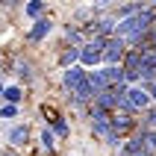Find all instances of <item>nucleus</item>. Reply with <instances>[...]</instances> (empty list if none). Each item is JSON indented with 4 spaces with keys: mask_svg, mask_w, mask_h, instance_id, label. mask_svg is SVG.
<instances>
[{
    "mask_svg": "<svg viewBox=\"0 0 156 156\" xmlns=\"http://www.w3.org/2000/svg\"><path fill=\"white\" fill-rule=\"evenodd\" d=\"M3 74H12L21 86H33L38 80V68H35L33 56H24V53H9L3 59Z\"/></svg>",
    "mask_w": 156,
    "mask_h": 156,
    "instance_id": "2",
    "label": "nucleus"
},
{
    "mask_svg": "<svg viewBox=\"0 0 156 156\" xmlns=\"http://www.w3.org/2000/svg\"><path fill=\"white\" fill-rule=\"evenodd\" d=\"M6 83H9V80H6V74L0 71V94H3V88H6Z\"/></svg>",
    "mask_w": 156,
    "mask_h": 156,
    "instance_id": "28",
    "label": "nucleus"
},
{
    "mask_svg": "<svg viewBox=\"0 0 156 156\" xmlns=\"http://www.w3.org/2000/svg\"><path fill=\"white\" fill-rule=\"evenodd\" d=\"M80 62V47H68V44H59V50L53 53V65L59 71L71 68V65H77Z\"/></svg>",
    "mask_w": 156,
    "mask_h": 156,
    "instance_id": "13",
    "label": "nucleus"
},
{
    "mask_svg": "<svg viewBox=\"0 0 156 156\" xmlns=\"http://www.w3.org/2000/svg\"><path fill=\"white\" fill-rule=\"evenodd\" d=\"M91 18V6H77V12H71V21L74 24H86Z\"/></svg>",
    "mask_w": 156,
    "mask_h": 156,
    "instance_id": "25",
    "label": "nucleus"
},
{
    "mask_svg": "<svg viewBox=\"0 0 156 156\" xmlns=\"http://www.w3.org/2000/svg\"><path fill=\"white\" fill-rule=\"evenodd\" d=\"M3 59H6V56H3V53H0V71H3Z\"/></svg>",
    "mask_w": 156,
    "mask_h": 156,
    "instance_id": "31",
    "label": "nucleus"
},
{
    "mask_svg": "<svg viewBox=\"0 0 156 156\" xmlns=\"http://www.w3.org/2000/svg\"><path fill=\"white\" fill-rule=\"evenodd\" d=\"M144 3H147V6H150V9H156V0H144Z\"/></svg>",
    "mask_w": 156,
    "mask_h": 156,
    "instance_id": "30",
    "label": "nucleus"
},
{
    "mask_svg": "<svg viewBox=\"0 0 156 156\" xmlns=\"http://www.w3.org/2000/svg\"><path fill=\"white\" fill-rule=\"evenodd\" d=\"M88 88H91V91H103V88H109V80H106V71H103V65H100V68H91L88 71Z\"/></svg>",
    "mask_w": 156,
    "mask_h": 156,
    "instance_id": "18",
    "label": "nucleus"
},
{
    "mask_svg": "<svg viewBox=\"0 0 156 156\" xmlns=\"http://www.w3.org/2000/svg\"><path fill=\"white\" fill-rule=\"evenodd\" d=\"M153 12H156V9L144 6L141 12H136V15L121 18L118 27H115V35H121L124 41H127V47H139V50H144V47H147L150 27H153Z\"/></svg>",
    "mask_w": 156,
    "mask_h": 156,
    "instance_id": "1",
    "label": "nucleus"
},
{
    "mask_svg": "<svg viewBox=\"0 0 156 156\" xmlns=\"http://www.w3.org/2000/svg\"><path fill=\"white\" fill-rule=\"evenodd\" d=\"M139 133H141V144H144V150H153V153H156V130H147V127L139 124Z\"/></svg>",
    "mask_w": 156,
    "mask_h": 156,
    "instance_id": "22",
    "label": "nucleus"
},
{
    "mask_svg": "<svg viewBox=\"0 0 156 156\" xmlns=\"http://www.w3.org/2000/svg\"><path fill=\"white\" fill-rule=\"evenodd\" d=\"M124 53H127V41L121 35H106L103 41V65H121Z\"/></svg>",
    "mask_w": 156,
    "mask_h": 156,
    "instance_id": "10",
    "label": "nucleus"
},
{
    "mask_svg": "<svg viewBox=\"0 0 156 156\" xmlns=\"http://www.w3.org/2000/svg\"><path fill=\"white\" fill-rule=\"evenodd\" d=\"M109 124H112V130L115 133H121V136H130L136 127H139V115H133L127 112V109H109Z\"/></svg>",
    "mask_w": 156,
    "mask_h": 156,
    "instance_id": "9",
    "label": "nucleus"
},
{
    "mask_svg": "<svg viewBox=\"0 0 156 156\" xmlns=\"http://www.w3.org/2000/svg\"><path fill=\"white\" fill-rule=\"evenodd\" d=\"M86 127H88V136H91L94 141H100L106 133H112L109 112L100 109V106H88V112H86Z\"/></svg>",
    "mask_w": 156,
    "mask_h": 156,
    "instance_id": "7",
    "label": "nucleus"
},
{
    "mask_svg": "<svg viewBox=\"0 0 156 156\" xmlns=\"http://www.w3.org/2000/svg\"><path fill=\"white\" fill-rule=\"evenodd\" d=\"M86 86H88V68H83L80 62L62 71V77H59V94H62V91H80V88H86Z\"/></svg>",
    "mask_w": 156,
    "mask_h": 156,
    "instance_id": "8",
    "label": "nucleus"
},
{
    "mask_svg": "<svg viewBox=\"0 0 156 156\" xmlns=\"http://www.w3.org/2000/svg\"><path fill=\"white\" fill-rule=\"evenodd\" d=\"M83 41H86V35H83L80 24L65 21V24H62V33H59V44H68V47H83Z\"/></svg>",
    "mask_w": 156,
    "mask_h": 156,
    "instance_id": "12",
    "label": "nucleus"
},
{
    "mask_svg": "<svg viewBox=\"0 0 156 156\" xmlns=\"http://www.w3.org/2000/svg\"><path fill=\"white\" fill-rule=\"evenodd\" d=\"M139 124H141V127H147V130H156V103L139 115Z\"/></svg>",
    "mask_w": 156,
    "mask_h": 156,
    "instance_id": "23",
    "label": "nucleus"
},
{
    "mask_svg": "<svg viewBox=\"0 0 156 156\" xmlns=\"http://www.w3.org/2000/svg\"><path fill=\"white\" fill-rule=\"evenodd\" d=\"M91 106H100V109H106V112H109V109H115V106H118V97H115L112 88H103V91H97V94L91 97Z\"/></svg>",
    "mask_w": 156,
    "mask_h": 156,
    "instance_id": "19",
    "label": "nucleus"
},
{
    "mask_svg": "<svg viewBox=\"0 0 156 156\" xmlns=\"http://www.w3.org/2000/svg\"><path fill=\"white\" fill-rule=\"evenodd\" d=\"M21 15H24L27 24H30V21H38V18L50 15V6H47V0H24V3H21Z\"/></svg>",
    "mask_w": 156,
    "mask_h": 156,
    "instance_id": "14",
    "label": "nucleus"
},
{
    "mask_svg": "<svg viewBox=\"0 0 156 156\" xmlns=\"http://www.w3.org/2000/svg\"><path fill=\"white\" fill-rule=\"evenodd\" d=\"M141 86L147 88V94H150V100L156 103V80H150V83H141Z\"/></svg>",
    "mask_w": 156,
    "mask_h": 156,
    "instance_id": "26",
    "label": "nucleus"
},
{
    "mask_svg": "<svg viewBox=\"0 0 156 156\" xmlns=\"http://www.w3.org/2000/svg\"><path fill=\"white\" fill-rule=\"evenodd\" d=\"M121 0H91V15H103V12H109L112 6H118Z\"/></svg>",
    "mask_w": 156,
    "mask_h": 156,
    "instance_id": "24",
    "label": "nucleus"
},
{
    "mask_svg": "<svg viewBox=\"0 0 156 156\" xmlns=\"http://www.w3.org/2000/svg\"><path fill=\"white\" fill-rule=\"evenodd\" d=\"M150 106H153V100H150L147 88L139 83V86H130V88H127V94L121 97L118 109H127V112H133V115H141L144 109H150Z\"/></svg>",
    "mask_w": 156,
    "mask_h": 156,
    "instance_id": "5",
    "label": "nucleus"
},
{
    "mask_svg": "<svg viewBox=\"0 0 156 156\" xmlns=\"http://www.w3.org/2000/svg\"><path fill=\"white\" fill-rule=\"evenodd\" d=\"M24 0H3V9H18Z\"/></svg>",
    "mask_w": 156,
    "mask_h": 156,
    "instance_id": "27",
    "label": "nucleus"
},
{
    "mask_svg": "<svg viewBox=\"0 0 156 156\" xmlns=\"http://www.w3.org/2000/svg\"><path fill=\"white\" fill-rule=\"evenodd\" d=\"M47 127L53 130V136H56L59 141H68V139H71V118H68L65 112H59L56 118H50Z\"/></svg>",
    "mask_w": 156,
    "mask_h": 156,
    "instance_id": "16",
    "label": "nucleus"
},
{
    "mask_svg": "<svg viewBox=\"0 0 156 156\" xmlns=\"http://www.w3.org/2000/svg\"><path fill=\"white\" fill-rule=\"evenodd\" d=\"M136 156H156V153H153V150H144V147H141V150H139Z\"/></svg>",
    "mask_w": 156,
    "mask_h": 156,
    "instance_id": "29",
    "label": "nucleus"
},
{
    "mask_svg": "<svg viewBox=\"0 0 156 156\" xmlns=\"http://www.w3.org/2000/svg\"><path fill=\"white\" fill-rule=\"evenodd\" d=\"M35 133H33V124L27 121H9L3 127V141H6V147H15V150H27L33 144Z\"/></svg>",
    "mask_w": 156,
    "mask_h": 156,
    "instance_id": "3",
    "label": "nucleus"
},
{
    "mask_svg": "<svg viewBox=\"0 0 156 156\" xmlns=\"http://www.w3.org/2000/svg\"><path fill=\"white\" fill-rule=\"evenodd\" d=\"M24 112V106L18 103H0V121H18Z\"/></svg>",
    "mask_w": 156,
    "mask_h": 156,
    "instance_id": "21",
    "label": "nucleus"
},
{
    "mask_svg": "<svg viewBox=\"0 0 156 156\" xmlns=\"http://www.w3.org/2000/svg\"><path fill=\"white\" fill-rule=\"evenodd\" d=\"M103 41L106 35H94V38H86L83 47H80V65L83 68H100L103 65Z\"/></svg>",
    "mask_w": 156,
    "mask_h": 156,
    "instance_id": "6",
    "label": "nucleus"
},
{
    "mask_svg": "<svg viewBox=\"0 0 156 156\" xmlns=\"http://www.w3.org/2000/svg\"><path fill=\"white\" fill-rule=\"evenodd\" d=\"M35 141H38V150L44 156H59V139L53 136V130L47 124H41L38 130H35Z\"/></svg>",
    "mask_w": 156,
    "mask_h": 156,
    "instance_id": "11",
    "label": "nucleus"
},
{
    "mask_svg": "<svg viewBox=\"0 0 156 156\" xmlns=\"http://www.w3.org/2000/svg\"><path fill=\"white\" fill-rule=\"evenodd\" d=\"M53 33H56V18L44 15L38 21H30V27H27V33H24V44L27 47H41Z\"/></svg>",
    "mask_w": 156,
    "mask_h": 156,
    "instance_id": "4",
    "label": "nucleus"
},
{
    "mask_svg": "<svg viewBox=\"0 0 156 156\" xmlns=\"http://www.w3.org/2000/svg\"><path fill=\"white\" fill-rule=\"evenodd\" d=\"M144 6H147L144 0H121V3H118V6H112L109 12L121 21V18H130V15H136V12H141Z\"/></svg>",
    "mask_w": 156,
    "mask_h": 156,
    "instance_id": "17",
    "label": "nucleus"
},
{
    "mask_svg": "<svg viewBox=\"0 0 156 156\" xmlns=\"http://www.w3.org/2000/svg\"><path fill=\"white\" fill-rule=\"evenodd\" d=\"M62 156H74V153H62Z\"/></svg>",
    "mask_w": 156,
    "mask_h": 156,
    "instance_id": "32",
    "label": "nucleus"
},
{
    "mask_svg": "<svg viewBox=\"0 0 156 156\" xmlns=\"http://www.w3.org/2000/svg\"><path fill=\"white\" fill-rule=\"evenodd\" d=\"M27 86H21V83H6V88H3V94H0V100L3 103H18V106H24L27 100Z\"/></svg>",
    "mask_w": 156,
    "mask_h": 156,
    "instance_id": "15",
    "label": "nucleus"
},
{
    "mask_svg": "<svg viewBox=\"0 0 156 156\" xmlns=\"http://www.w3.org/2000/svg\"><path fill=\"white\" fill-rule=\"evenodd\" d=\"M121 68H127V71H139L141 68V50L139 47H127V53H124V59H121Z\"/></svg>",
    "mask_w": 156,
    "mask_h": 156,
    "instance_id": "20",
    "label": "nucleus"
}]
</instances>
